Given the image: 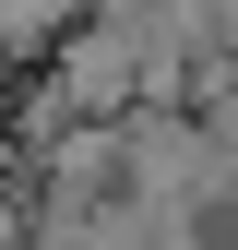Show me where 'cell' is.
<instances>
[{"mask_svg":"<svg viewBox=\"0 0 238 250\" xmlns=\"http://www.w3.org/2000/svg\"><path fill=\"white\" fill-rule=\"evenodd\" d=\"M72 12H83V0H0V60H48Z\"/></svg>","mask_w":238,"mask_h":250,"instance_id":"cell-1","label":"cell"}]
</instances>
